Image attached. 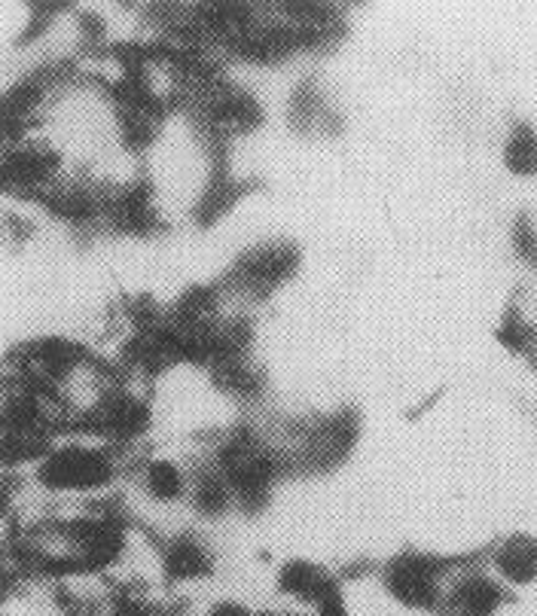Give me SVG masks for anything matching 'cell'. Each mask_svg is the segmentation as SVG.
Listing matches in <instances>:
<instances>
[{
	"instance_id": "5b68a950",
	"label": "cell",
	"mask_w": 537,
	"mask_h": 616,
	"mask_svg": "<svg viewBox=\"0 0 537 616\" xmlns=\"http://www.w3.org/2000/svg\"><path fill=\"white\" fill-rule=\"evenodd\" d=\"M501 586L489 577H467L455 589V610L461 616H492L501 607Z\"/></svg>"
},
{
	"instance_id": "277c9868",
	"label": "cell",
	"mask_w": 537,
	"mask_h": 616,
	"mask_svg": "<svg viewBox=\"0 0 537 616\" xmlns=\"http://www.w3.org/2000/svg\"><path fill=\"white\" fill-rule=\"evenodd\" d=\"M141 482H144V491L153 498V501H162V504H171L181 495L190 491V476L187 470L177 464V461H168V458H153L144 464V473H141Z\"/></svg>"
},
{
	"instance_id": "8992f818",
	"label": "cell",
	"mask_w": 537,
	"mask_h": 616,
	"mask_svg": "<svg viewBox=\"0 0 537 616\" xmlns=\"http://www.w3.org/2000/svg\"><path fill=\"white\" fill-rule=\"evenodd\" d=\"M504 165L507 171L519 177H534L537 174V132L522 126L513 129V135L504 144Z\"/></svg>"
},
{
	"instance_id": "3957f363",
	"label": "cell",
	"mask_w": 537,
	"mask_h": 616,
	"mask_svg": "<svg viewBox=\"0 0 537 616\" xmlns=\"http://www.w3.org/2000/svg\"><path fill=\"white\" fill-rule=\"evenodd\" d=\"M391 589L412 604H428L437 595V571L422 559H403L391 568Z\"/></svg>"
},
{
	"instance_id": "52a82bcc",
	"label": "cell",
	"mask_w": 537,
	"mask_h": 616,
	"mask_svg": "<svg viewBox=\"0 0 537 616\" xmlns=\"http://www.w3.org/2000/svg\"><path fill=\"white\" fill-rule=\"evenodd\" d=\"M205 565H208V559L196 540H177L168 549V571L174 577H193V574L205 571Z\"/></svg>"
},
{
	"instance_id": "6da1fadb",
	"label": "cell",
	"mask_w": 537,
	"mask_h": 616,
	"mask_svg": "<svg viewBox=\"0 0 537 616\" xmlns=\"http://www.w3.org/2000/svg\"><path fill=\"white\" fill-rule=\"evenodd\" d=\"M110 443H86L71 440L62 446H52L49 455L37 464V479L43 488L58 491V495H86V491H101L116 470V461L107 449Z\"/></svg>"
},
{
	"instance_id": "7a4b0ae2",
	"label": "cell",
	"mask_w": 537,
	"mask_h": 616,
	"mask_svg": "<svg viewBox=\"0 0 537 616\" xmlns=\"http://www.w3.org/2000/svg\"><path fill=\"white\" fill-rule=\"evenodd\" d=\"M495 568L507 583L525 586L537 580V540L531 534H513L495 549Z\"/></svg>"
},
{
	"instance_id": "ba28073f",
	"label": "cell",
	"mask_w": 537,
	"mask_h": 616,
	"mask_svg": "<svg viewBox=\"0 0 537 616\" xmlns=\"http://www.w3.org/2000/svg\"><path fill=\"white\" fill-rule=\"evenodd\" d=\"M214 616H248L242 607H235V604H220L217 610H214Z\"/></svg>"
}]
</instances>
